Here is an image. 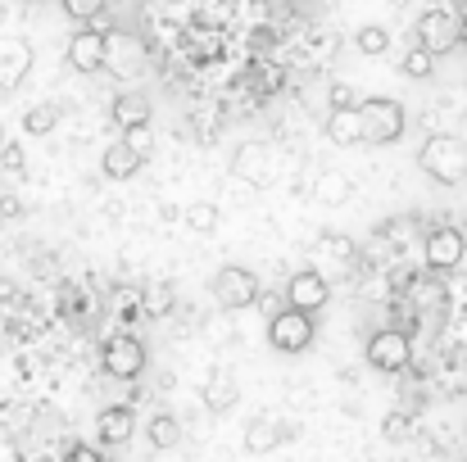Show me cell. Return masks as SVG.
<instances>
[{
    "mask_svg": "<svg viewBox=\"0 0 467 462\" xmlns=\"http://www.w3.org/2000/svg\"><path fill=\"white\" fill-rule=\"evenodd\" d=\"M232 177H245V181H254V186H264L268 181V168H273V154L264 141H241L236 150H232Z\"/></svg>",
    "mask_w": 467,
    "mask_h": 462,
    "instance_id": "obj_14",
    "label": "cell"
},
{
    "mask_svg": "<svg viewBox=\"0 0 467 462\" xmlns=\"http://www.w3.org/2000/svg\"><path fill=\"white\" fill-rule=\"evenodd\" d=\"M59 114H64V109H59L55 100H41V105H32V109L23 114V132H27V137H50V132L59 128Z\"/></svg>",
    "mask_w": 467,
    "mask_h": 462,
    "instance_id": "obj_22",
    "label": "cell"
},
{
    "mask_svg": "<svg viewBox=\"0 0 467 462\" xmlns=\"http://www.w3.org/2000/svg\"><path fill=\"white\" fill-rule=\"evenodd\" d=\"M368 363L377 367V372H404L409 363H413V340H409V331L404 326H386V331H377L372 340H368Z\"/></svg>",
    "mask_w": 467,
    "mask_h": 462,
    "instance_id": "obj_5",
    "label": "cell"
},
{
    "mask_svg": "<svg viewBox=\"0 0 467 462\" xmlns=\"http://www.w3.org/2000/svg\"><path fill=\"white\" fill-rule=\"evenodd\" d=\"M322 132H327L331 146H358V141H363V114H358V105H336V109H327V114H322Z\"/></svg>",
    "mask_w": 467,
    "mask_h": 462,
    "instance_id": "obj_13",
    "label": "cell"
},
{
    "mask_svg": "<svg viewBox=\"0 0 467 462\" xmlns=\"http://www.w3.org/2000/svg\"><path fill=\"white\" fill-rule=\"evenodd\" d=\"M100 363H105L109 376H119V381H137V376L146 372V344H141L137 335H109L105 349H100Z\"/></svg>",
    "mask_w": 467,
    "mask_h": 462,
    "instance_id": "obj_6",
    "label": "cell"
},
{
    "mask_svg": "<svg viewBox=\"0 0 467 462\" xmlns=\"http://www.w3.org/2000/svg\"><path fill=\"white\" fill-rule=\"evenodd\" d=\"M381 436H386L390 445H404V440L413 436V417H409V413H400V408H395V413H386V417H381Z\"/></svg>",
    "mask_w": 467,
    "mask_h": 462,
    "instance_id": "obj_28",
    "label": "cell"
},
{
    "mask_svg": "<svg viewBox=\"0 0 467 462\" xmlns=\"http://www.w3.org/2000/svg\"><path fill=\"white\" fill-rule=\"evenodd\" d=\"M114 123L128 128V132H132V128H146V123H150V100H146L141 91L119 96V100H114Z\"/></svg>",
    "mask_w": 467,
    "mask_h": 462,
    "instance_id": "obj_17",
    "label": "cell"
},
{
    "mask_svg": "<svg viewBox=\"0 0 467 462\" xmlns=\"http://www.w3.org/2000/svg\"><path fill=\"white\" fill-rule=\"evenodd\" d=\"M450 304V295H445V282H409V308L413 313H441V308Z\"/></svg>",
    "mask_w": 467,
    "mask_h": 462,
    "instance_id": "obj_19",
    "label": "cell"
},
{
    "mask_svg": "<svg viewBox=\"0 0 467 462\" xmlns=\"http://www.w3.org/2000/svg\"><path fill=\"white\" fill-rule=\"evenodd\" d=\"M141 64H146V46L137 36H128V32H109V64L105 68H114L123 77H137Z\"/></svg>",
    "mask_w": 467,
    "mask_h": 462,
    "instance_id": "obj_16",
    "label": "cell"
},
{
    "mask_svg": "<svg viewBox=\"0 0 467 462\" xmlns=\"http://www.w3.org/2000/svg\"><path fill=\"white\" fill-rule=\"evenodd\" d=\"M146 440H150V449H177L182 445V422L172 413H155L146 422Z\"/></svg>",
    "mask_w": 467,
    "mask_h": 462,
    "instance_id": "obj_21",
    "label": "cell"
},
{
    "mask_svg": "<svg viewBox=\"0 0 467 462\" xmlns=\"http://www.w3.org/2000/svg\"><path fill=\"white\" fill-rule=\"evenodd\" d=\"M141 163H146V150L132 146V141H114L109 150L100 154V172H105L109 181H128V177H137Z\"/></svg>",
    "mask_w": 467,
    "mask_h": 462,
    "instance_id": "obj_15",
    "label": "cell"
},
{
    "mask_svg": "<svg viewBox=\"0 0 467 462\" xmlns=\"http://www.w3.org/2000/svg\"><path fill=\"white\" fill-rule=\"evenodd\" d=\"M236 399H241V390H236V381H209L204 385V408L213 413V417H223V413H232L236 408Z\"/></svg>",
    "mask_w": 467,
    "mask_h": 462,
    "instance_id": "obj_24",
    "label": "cell"
},
{
    "mask_svg": "<svg viewBox=\"0 0 467 462\" xmlns=\"http://www.w3.org/2000/svg\"><path fill=\"white\" fill-rule=\"evenodd\" d=\"M191 46H195V59H200V64H218V59L227 55V36H223L218 27H195V32H191Z\"/></svg>",
    "mask_w": 467,
    "mask_h": 462,
    "instance_id": "obj_23",
    "label": "cell"
},
{
    "mask_svg": "<svg viewBox=\"0 0 467 462\" xmlns=\"http://www.w3.org/2000/svg\"><path fill=\"white\" fill-rule=\"evenodd\" d=\"M209 291H213V300L227 308V313H241V308L259 304V277H254L250 268H241V263L218 268L213 282H209Z\"/></svg>",
    "mask_w": 467,
    "mask_h": 462,
    "instance_id": "obj_3",
    "label": "cell"
},
{
    "mask_svg": "<svg viewBox=\"0 0 467 462\" xmlns=\"http://www.w3.org/2000/svg\"><path fill=\"white\" fill-rule=\"evenodd\" d=\"M282 440H286V431H282L277 422H268V417H254V422L245 426V449H250V454H273Z\"/></svg>",
    "mask_w": 467,
    "mask_h": 462,
    "instance_id": "obj_20",
    "label": "cell"
},
{
    "mask_svg": "<svg viewBox=\"0 0 467 462\" xmlns=\"http://www.w3.org/2000/svg\"><path fill=\"white\" fill-rule=\"evenodd\" d=\"M463 254H467V241L459 227H431L427 241H422V259H427L431 272H454L463 263Z\"/></svg>",
    "mask_w": 467,
    "mask_h": 462,
    "instance_id": "obj_9",
    "label": "cell"
},
{
    "mask_svg": "<svg viewBox=\"0 0 467 462\" xmlns=\"http://www.w3.org/2000/svg\"><path fill=\"white\" fill-rule=\"evenodd\" d=\"M105 449V445H100ZM100 449L91 445H64V458H78V462H100Z\"/></svg>",
    "mask_w": 467,
    "mask_h": 462,
    "instance_id": "obj_34",
    "label": "cell"
},
{
    "mask_svg": "<svg viewBox=\"0 0 467 462\" xmlns=\"http://www.w3.org/2000/svg\"><path fill=\"white\" fill-rule=\"evenodd\" d=\"M400 73H404V77H418V82H427V77L436 73V50H427V46L418 41V46H413V50L404 55Z\"/></svg>",
    "mask_w": 467,
    "mask_h": 462,
    "instance_id": "obj_26",
    "label": "cell"
},
{
    "mask_svg": "<svg viewBox=\"0 0 467 462\" xmlns=\"http://www.w3.org/2000/svg\"><path fill=\"white\" fill-rule=\"evenodd\" d=\"M268 344H273L277 354H305L313 344V313H305V308H296V304L273 313V322H268Z\"/></svg>",
    "mask_w": 467,
    "mask_h": 462,
    "instance_id": "obj_4",
    "label": "cell"
},
{
    "mask_svg": "<svg viewBox=\"0 0 467 462\" xmlns=\"http://www.w3.org/2000/svg\"><path fill=\"white\" fill-rule=\"evenodd\" d=\"M463 46H467V14H463Z\"/></svg>",
    "mask_w": 467,
    "mask_h": 462,
    "instance_id": "obj_36",
    "label": "cell"
},
{
    "mask_svg": "<svg viewBox=\"0 0 467 462\" xmlns=\"http://www.w3.org/2000/svg\"><path fill=\"white\" fill-rule=\"evenodd\" d=\"M322 250L336 254V259H354V241H349V236H331V231H327V236H322Z\"/></svg>",
    "mask_w": 467,
    "mask_h": 462,
    "instance_id": "obj_30",
    "label": "cell"
},
{
    "mask_svg": "<svg viewBox=\"0 0 467 462\" xmlns=\"http://www.w3.org/2000/svg\"><path fill=\"white\" fill-rule=\"evenodd\" d=\"M354 46H358V55H386L390 50V32L381 23H363L354 32Z\"/></svg>",
    "mask_w": 467,
    "mask_h": 462,
    "instance_id": "obj_27",
    "label": "cell"
},
{
    "mask_svg": "<svg viewBox=\"0 0 467 462\" xmlns=\"http://www.w3.org/2000/svg\"><path fill=\"white\" fill-rule=\"evenodd\" d=\"M358 114H363V141H372V146H395L404 137V128H409V109L400 100H390V96L363 100Z\"/></svg>",
    "mask_w": 467,
    "mask_h": 462,
    "instance_id": "obj_2",
    "label": "cell"
},
{
    "mask_svg": "<svg viewBox=\"0 0 467 462\" xmlns=\"http://www.w3.org/2000/svg\"><path fill=\"white\" fill-rule=\"evenodd\" d=\"M418 41L436 55H450L454 46H463V18H454L450 9H427L418 14Z\"/></svg>",
    "mask_w": 467,
    "mask_h": 462,
    "instance_id": "obj_7",
    "label": "cell"
},
{
    "mask_svg": "<svg viewBox=\"0 0 467 462\" xmlns=\"http://www.w3.org/2000/svg\"><path fill=\"white\" fill-rule=\"evenodd\" d=\"M36 55L27 36H0V91H18L32 73Z\"/></svg>",
    "mask_w": 467,
    "mask_h": 462,
    "instance_id": "obj_10",
    "label": "cell"
},
{
    "mask_svg": "<svg viewBox=\"0 0 467 462\" xmlns=\"http://www.w3.org/2000/svg\"><path fill=\"white\" fill-rule=\"evenodd\" d=\"M418 168L436 181V186H459L467 181V141L463 137H427V146L418 150Z\"/></svg>",
    "mask_w": 467,
    "mask_h": 462,
    "instance_id": "obj_1",
    "label": "cell"
},
{
    "mask_svg": "<svg viewBox=\"0 0 467 462\" xmlns=\"http://www.w3.org/2000/svg\"><path fill=\"white\" fill-rule=\"evenodd\" d=\"M327 300H331V286H327V277L313 272V268H300V272L286 282V304L305 308V313H322Z\"/></svg>",
    "mask_w": 467,
    "mask_h": 462,
    "instance_id": "obj_11",
    "label": "cell"
},
{
    "mask_svg": "<svg viewBox=\"0 0 467 462\" xmlns=\"http://www.w3.org/2000/svg\"><path fill=\"white\" fill-rule=\"evenodd\" d=\"M132 436H137V417H132L128 404L100 408V417H96V440H100L105 449H123Z\"/></svg>",
    "mask_w": 467,
    "mask_h": 462,
    "instance_id": "obj_12",
    "label": "cell"
},
{
    "mask_svg": "<svg viewBox=\"0 0 467 462\" xmlns=\"http://www.w3.org/2000/svg\"><path fill=\"white\" fill-rule=\"evenodd\" d=\"M105 5H109V0H59V9H64L68 18H78V23L100 18V14H105Z\"/></svg>",
    "mask_w": 467,
    "mask_h": 462,
    "instance_id": "obj_29",
    "label": "cell"
},
{
    "mask_svg": "<svg viewBox=\"0 0 467 462\" xmlns=\"http://www.w3.org/2000/svg\"><path fill=\"white\" fill-rule=\"evenodd\" d=\"M218 222H223V209H218L213 200H195V204L186 209V227H191V231H200V236H213V231H218Z\"/></svg>",
    "mask_w": 467,
    "mask_h": 462,
    "instance_id": "obj_25",
    "label": "cell"
},
{
    "mask_svg": "<svg viewBox=\"0 0 467 462\" xmlns=\"http://www.w3.org/2000/svg\"><path fill=\"white\" fill-rule=\"evenodd\" d=\"M254 87H259V91H264V96H273V91H277V87H282V68H273V64H268V68H264V73H259V77H254Z\"/></svg>",
    "mask_w": 467,
    "mask_h": 462,
    "instance_id": "obj_33",
    "label": "cell"
},
{
    "mask_svg": "<svg viewBox=\"0 0 467 462\" xmlns=\"http://www.w3.org/2000/svg\"><path fill=\"white\" fill-rule=\"evenodd\" d=\"M250 50L254 55H268L273 50V32H250Z\"/></svg>",
    "mask_w": 467,
    "mask_h": 462,
    "instance_id": "obj_35",
    "label": "cell"
},
{
    "mask_svg": "<svg viewBox=\"0 0 467 462\" xmlns=\"http://www.w3.org/2000/svg\"><path fill=\"white\" fill-rule=\"evenodd\" d=\"M146 308H150V317H163V313L172 308V291H168V286H159V291H146Z\"/></svg>",
    "mask_w": 467,
    "mask_h": 462,
    "instance_id": "obj_31",
    "label": "cell"
},
{
    "mask_svg": "<svg viewBox=\"0 0 467 462\" xmlns=\"http://www.w3.org/2000/svg\"><path fill=\"white\" fill-rule=\"evenodd\" d=\"M109 64V32L100 27H78L68 36V68L73 73H100Z\"/></svg>",
    "mask_w": 467,
    "mask_h": 462,
    "instance_id": "obj_8",
    "label": "cell"
},
{
    "mask_svg": "<svg viewBox=\"0 0 467 462\" xmlns=\"http://www.w3.org/2000/svg\"><path fill=\"white\" fill-rule=\"evenodd\" d=\"M0 146H5V123H0Z\"/></svg>",
    "mask_w": 467,
    "mask_h": 462,
    "instance_id": "obj_37",
    "label": "cell"
},
{
    "mask_svg": "<svg viewBox=\"0 0 467 462\" xmlns=\"http://www.w3.org/2000/svg\"><path fill=\"white\" fill-rule=\"evenodd\" d=\"M313 195H317V204H327V209H340V204L354 195V181H349L345 172H317V181H313Z\"/></svg>",
    "mask_w": 467,
    "mask_h": 462,
    "instance_id": "obj_18",
    "label": "cell"
},
{
    "mask_svg": "<svg viewBox=\"0 0 467 462\" xmlns=\"http://www.w3.org/2000/svg\"><path fill=\"white\" fill-rule=\"evenodd\" d=\"M23 163H27V159H23V146H0V168H5V172H23Z\"/></svg>",
    "mask_w": 467,
    "mask_h": 462,
    "instance_id": "obj_32",
    "label": "cell"
}]
</instances>
